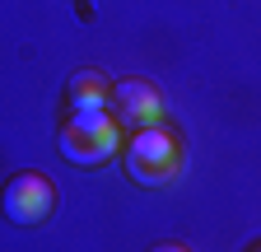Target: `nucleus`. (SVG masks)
Returning a JSON list of instances; mask_svg holds the SVG:
<instances>
[{
  "mask_svg": "<svg viewBox=\"0 0 261 252\" xmlns=\"http://www.w3.org/2000/svg\"><path fill=\"white\" fill-rule=\"evenodd\" d=\"M112 108H117V121L121 126H149L163 112L159 89L149 80H117L112 84Z\"/></svg>",
  "mask_w": 261,
  "mask_h": 252,
  "instance_id": "4",
  "label": "nucleus"
},
{
  "mask_svg": "<svg viewBox=\"0 0 261 252\" xmlns=\"http://www.w3.org/2000/svg\"><path fill=\"white\" fill-rule=\"evenodd\" d=\"M0 206H5V219H14V224H42L56 210V187L47 173H14L0 192Z\"/></svg>",
  "mask_w": 261,
  "mask_h": 252,
  "instance_id": "3",
  "label": "nucleus"
},
{
  "mask_svg": "<svg viewBox=\"0 0 261 252\" xmlns=\"http://www.w3.org/2000/svg\"><path fill=\"white\" fill-rule=\"evenodd\" d=\"M182 164V145L177 136L168 131L163 121H149V126H136V136L126 145V173L136 178L140 187H163Z\"/></svg>",
  "mask_w": 261,
  "mask_h": 252,
  "instance_id": "2",
  "label": "nucleus"
},
{
  "mask_svg": "<svg viewBox=\"0 0 261 252\" xmlns=\"http://www.w3.org/2000/svg\"><path fill=\"white\" fill-rule=\"evenodd\" d=\"M56 145H61V154L70 164L98 168V164H108L112 154H117V145H121V121L108 108H75L70 121L61 126Z\"/></svg>",
  "mask_w": 261,
  "mask_h": 252,
  "instance_id": "1",
  "label": "nucleus"
},
{
  "mask_svg": "<svg viewBox=\"0 0 261 252\" xmlns=\"http://www.w3.org/2000/svg\"><path fill=\"white\" fill-rule=\"evenodd\" d=\"M112 103V80L103 70H75L70 75V108H108Z\"/></svg>",
  "mask_w": 261,
  "mask_h": 252,
  "instance_id": "5",
  "label": "nucleus"
}]
</instances>
